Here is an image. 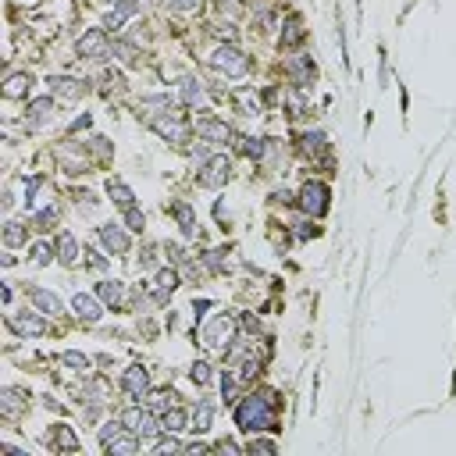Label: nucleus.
Returning <instances> with one entry per match:
<instances>
[{
    "label": "nucleus",
    "instance_id": "nucleus-34",
    "mask_svg": "<svg viewBox=\"0 0 456 456\" xmlns=\"http://www.w3.org/2000/svg\"><path fill=\"white\" fill-rule=\"evenodd\" d=\"M161 428L164 431H189V417L178 406H171L168 413H161Z\"/></svg>",
    "mask_w": 456,
    "mask_h": 456
},
{
    "label": "nucleus",
    "instance_id": "nucleus-33",
    "mask_svg": "<svg viewBox=\"0 0 456 456\" xmlns=\"http://www.w3.org/2000/svg\"><path fill=\"white\" fill-rule=\"evenodd\" d=\"M111 54H114L118 61H125V65H132V68H136V65H143V54H139V50H136V47L129 43V40H114V47H111Z\"/></svg>",
    "mask_w": 456,
    "mask_h": 456
},
{
    "label": "nucleus",
    "instance_id": "nucleus-21",
    "mask_svg": "<svg viewBox=\"0 0 456 456\" xmlns=\"http://www.w3.org/2000/svg\"><path fill=\"white\" fill-rule=\"evenodd\" d=\"M54 250H58V261H61L65 268H75V264H79V243H75L72 232H61L58 243H54Z\"/></svg>",
    "mask_w": 456,
    "mask_h": 456
},
{
    "label": "nucleus",
    "instance_id": "nucleus-7",
    "mask_svg": "<svg viewBox=\"0 0 456 456\" xmlns=\"http://www.w3.org/2000/svg\"><path fill=\"white\" fill-rule=\"evenodd\" d=\"M118 417H121L125 431H136L139 438H153V435H161V431H164V428H161V420H157L153 413L139 410V406H129V410H121Z\"/></svg>",
    "mask_w": 456,
    "mask_h": 456
},
{
    "label": "nucleus",
    "instance_id": "nucleus-28",
    "mask_svg": "<svg viewBox=\"0 0 456 456\" xmlns=\"http://www.w3.org/2000/svg\"><path fill=\"white\" fill-rule=\"evenodd\" d=\"M303 36H307V29H303V18H300V15H289V18H286V29H282V47L289 50V47L303 43Z\"/></svg>",
    "mask_w": 456,
    "mask_h": 456
},
{
    "label": "nucleus",
    "instance_id": "nucleus-9",
    "mask_svg": "<svg viewBox=\"0 0 456 456\" xmlns=\"http://www.w3.org/2000/svg\"><path fill=\"white\" fill-rule=\"evenodd\" d=\"M8 328H11L15 335H22V339H40V335H47V321H43L40 314H33V310H15V314H8Z\"/></svg>",
    "mask_w": 456,
    "mask_h": 456
},
{
    "label": "nucleus",
    "instance_id": "nucleus-47",
    "mask_svg": "<svg viewBox=\"0 0 456 456\" xmlns=\"http://www.w3.org/2000/svg\"><path fill=\"white\" fill-rule=\"evenodd\" d=\"M40 185H43V175H33V182L26 185V207H29V210L36 207V192H40Z\"/></svg>",
    "mask_w": 456,
    "mask_h": 456
},
{
    "label": "nucleus",
    "instance_id": "nucleus-12",
    "mask_svg": "<svg viewBox=\"0 0 456 456\" xmlns=\"http://www.w3.org/2000/svg\"><path fill=\"white\" fill-rule=\"evenodd\" d=\"M286 75H289V82H293L296 89H303V86H310V82L317 79V68H314V61H310L307 54H296V58L286 61Z\"/></svg>",
    "mask_w": 456,
    "mask_h": 456
},
{
    "label": "nucleus",
    "instance_id": "nucleus-49",
    "mask_svg": "<svg viewBox=\"0 0 456 456\" xmlns=\"http://www.w3.org/2000/svg\"><path fill=\"white\" fill-rule=\"evenodd\" d=\"M86 257H89V264H93V268H107V257H100L97 250H86Z\"/></svg>",
    "mask_w": 456,
    "mask_h": 456
},
{
    "label": "nucleus",
    "instance_id": "nucleus-46",
    "mask_svg": "<svg viewBox=\"0 0 456 456\" xmlns=\"http://www.w3.org/2000/svg\"><path fill=\"white\" fill-rule=\"evenodd\" d=\"M246 452H278V445L271 442V438H254V442H246Z\"/></svg>",
    "mask_w": 456,
    "mask_h": 456
},
{
    "label": "nucleus",
    "instance_id": "nucleus-29",
    "mask_svg": "<svg viewBox=\"0 0 456 456\" xmlns=\"http://www.w3.org/2000/svg\"><path fill=\"white\" fill-rule=\"evenodd\" d=\"M97 296H100L107 307L118 310V307L125 303V282H100V286H97Z\"/></svg>",
    "mask_w": 456,
    "mask_h": 456
},
{
    "label": "nucleus",
    "instance_id": "nucleus-48",
    "mask_svg": "<svg viewBox=\"0 0 456 456\" xmlns=\"http://www.w3.org/2000/svg\"><path fill=\"white\" fill-rule=\"evenodd\" d=\"M89 125H93V114H82V118H75V121H72V129H68V132H82V129H89Z\"/></svg>",
    "mask_w": 456,
    "mask_h": 456
},
{
    "label": "nucleus",
    "instance_id": "nucleus-41",
    "mask_svg": "<svg viewBox=\"0 0 456 456\" xmlns=\"http://www.w3.org/2000/svg\"><path fill=\"white\" fill-rule=\"evenodd\" d=\"M125 224H129V232H143V228H146V214L139 207H129L125 210Z\"/></svg>",
    "mask_w": 456,
    "mask_h": 456
},
{
    "label": "nucleus",
    "instance_id": "nucleus-15",
    "mask_svg": "<svg viewBox=\"0 0 456 456\" xmlns=\"http://www.w3.org/2000/svg\"><path fill=\"white\" fill-rule=\"evenodd\" d=\"M26 406H29V399H26V392L18 385H4V389H0V413H4L8 420H15Z\"/></svg>",
    "mask_w": 456,
    "mask_h": 456
},
{
    "label": "nucleus",
    "instance_id": "nucleus-13",
    "mask_svg": "<svg viewBox=\"0 0 456 456\" xmlns=\"http://www.w3.org/2000/svg\"><path fill=\"white\" fill-rule=\"evenodd\" d=\"M54 114H58L54 97H36V100H29V107H26V125H29V129H43L47 121H54Z\"/></svg>",
    "mask_w": 456,
    "mask_h": 456
},
{
    "label": "nucleus",
    "instance_id": "nucleus-8",
    "mask_svg": "<svg viewBox=\"0 0 456 456\" xmlns=\"http://www.w3.org/2000/svg\"><path fill=\"white\" fill-rule=\"evenodd\" d=\"M153 125V132L161 136V139H168V143H175V146H185V139H189V121L182 118V114H161V118H153L150 121Z\"/></svg>",
    "mask_w": 456,
    "mask_h": 456
},
{
    "label": "nucleus",
    "instance_id": "nucleus-37",
    "mask_svg": "<svg viewBox=\"0 0 456 456\" xmlns=\"http://www.w3.org/2000/svg\"><path fill=\"white\" fill-rule=\"evenodd\" d=\"M61 364H65V367H75V371H89V367H93V360H89L86 353H75V349H65V353H61Z\"/></svg>",
    "mask_w": 456,
    "mask_h": 456
},
{
    "label": "nucleus",
    "instance_id": "nucleus-43",
    "mask_svg": "<svg viewBox=\"0 0 456 456\" xmlns=\"http://www.w3.org/2000/svg\"><path fill=\"white\" fill-rule=\"evenodd\" d=\"M125 431V424H121V417H114V420H107L104 428H100V445H107L111 438H118Z\"/></svg>",
    "mask_w": 456,
    "mask_h": 456
},
{
    "label": "nucleus",
    "instance_id": "nucleus-51",
    "mask_svg": "<svg viewBox=\"0 0 456 456\" xmlns=\"http://www.w3.org/2000/svg\"><path fill=\"white\" fill-rule=\"evenodd\" d=\"M26 4H36V0H26Z\"/></svg>",
    "mask_w": 456,
    "mask_h": 456
},
{
    "label": "nucleus",
    "instance_id": "nucleus-30",
    "mask_svg": "<svg viewBox=\"0 0 456 456\" xmlns=\"http://www.w3.org/2000/svg\"><path fill=\"white\" fill-rule=\"evenodd\" d=\"M111 456H132V452H139V435L132 431V435H118V438H111L107 445H104Z\"/></svg>",
    "mask_w": 456,
    "mask_h": 456
},
{
    "label": "nucleus",
    "instance_id": "nucleus-17",
    "mask_svg": "<svg viewBox=\"0 0 456 456\" xmlns=\"http://www.w3.org/2000/svg\"><path fill=\"white\" fill-rule=\"evenodd\" d=\"M26 296L43 310V314H50V317H58V314H65V303H61V296L58 293H50V289H40V286H29L26 289Z\"/></svg>",
    "mask_w": 456,
    "mask_h": 456
},
{
    "label": "nucleus",
    "instance_id": "nucleus-38",
    "mask_svg": "<svg viewBox=\"0 0 456 456\" xmlns=\"http://www.w3.org/2000/svg\"><path fill=\"white\" fill-rule=\"evenodd\" d=\"M189 378H192L200 389H207V385H210V378H214V374H210V364H207V360H196V364L189 367Z\"/></svg>",
    "mask_w": 456,
    "mask_h": 456
},
{
    "label": "nucleus",
    "instance_id": "nucleus-44",
    "mask_svg": "<svg viewBox=\"0 0 456 456\" xmlns=\"http://www.w3.org/2000/svg\"><path fill=\"white\" fill-rule=\"evenodd\" d=\"M203 264L214 271V275H228V264H224V257L217 254V250H210V254H203Z\"/></svg>",
    "mask_w": 456,
    "mask_h": 456
},
{
    "label": "nucleus",
    "instance_id": "nucleus-39",
    "mask_svg": "<svg viewBox=\"0 0 456 456\" xmlns=\"http://www.w3.org/2000/svg\"><path fill=\"white\" fill-rule=\"evenodd\" d=\"M236 389H239V374H221V399L224 403H236Z\"/></svg>",
    "mask_w": 456,
    "mask_h": 456
},
{
    "label": "nucleus",
    "instance_id": "nucleus-32",
    "mask_svg": "<svg viewBox=\"0 0 456 456\" xmlns=\"http://www.w3.org/2000/svg\"><path fill=\"white\" fill-rule=\"evenodd\" d=\"M171 406H178V392H175V389H157V392H150V410L168 413Z\"/></svg>",
    "mask_w": 456,
    "mask_h": 456
},
{
    "label": "nucleus",
    "instance_id": "nucleus-1",
    "mask_svg": "<svg viewBox=\"0 0 456 456\" xmlns=\"http://www.w3.org/2000/svg\"><path fill=\"white\" fill-rule=\"evenodd\" d=\"M278 424V396L271 389L250 392L236 406V428L239 431H275Z\"/></svg>",
    "mask_w": 456,
    "mask_h": 456
},
{
    "label": "nucleus",
    "instance_id": "nucleus-10",
    "mask_svg": "<svg viewBox=\"0 0 456 456\" xmlns=\"http://www.w3.org/2000/svg\"><path fill=\"white\" fill-rule=\"evenodd\" d=\"M196 132H200L203 143H217V146H228V143H232V129H228V121H221V118H214V114H207V111H203V118L196 121Z\"/></svg>",
    "mask_w": 456,
    "mask_h": 456
},
{
    "label": "nucleus",
    "instance_id": "nucleus-4",
    "mask_svg": "<svg viewBox=\"0 0 456 456\" xmlns=\"http://www.w3.org/2000/svg\"><path fill=\"white\" fill-rule=\"evenodd\" d=\"M75 54L82 58V61H107L111 58V43H107V33L104 29H86L82 36H79V43H75Z\"/></svg>",
    "mask_w": 456,
    "mask_h": 456
},
{
    "label": "nucleus",
    "instance_id": "nucleus-5",
    "mask_svg": "<svg viewBox=\"0 0 456 456\" xmlns=\"http://www.w3.org/2000/svg\"><path fill=\"white\" fill-rule=\"evenodd\" d=\"M232 339H236V317H232V314H217V317L203 328V342H207L210 349H224V353H228Z\"/></svg>",
    "mask_w": 456,
    "mask_h": 456
},
{
    "label": "nucleus",
    "instance_id": "nucleus-25",
    "mask_svg": "<svg viewBox=\"0 0 456 456\" xmlns=\"http://www.w3.org/2000/svg\"><path fill=\"white\" fill-rule=\"evenodd\" d=\"M210 420H214V406H210L207 399H200V403H196V410H192L189 431H192V435H207V431H210Z\"/></svg>",
    "mask_w": 456,
    "mask_h": 456
},
{
    "label": "nucleus",
    "instance_id": "nucleus-36",
    "mask_svg": "<svg viewBox=\"0 0 456 456\" xmlns=\"http://www.w3.org/2000/svg\"><path fill=\"white\" fill-rule=\"evenodd\" d=\"M54 217H58V203H47L43 210H36V214H33V224L40 228V232H50Z\"/></svg>",
    "mask_w": 456,
    "mask_h": 456
},
{
    "label": "nucleus",
    "instance_id": "nucleus-45",
    "mask_svg": "<svg viewBox=\"0 0 456 456\" xmlns=\"http://www.w3.org/2000/svg\"><path fill=\"white\" fill-rule=\"evenodd\" d=\"M168 8L175 15H192V11H200V0H168Z\"/></svg>",
    "mask_w": 456,
    "mask_h": 456
},
{
    "label": "nucleus",
    "instance_id": "nucleus-3",
    "mask_svg": "<svg viewBox=\"0 0 456 456\" xmlns=\"http://www.w3.org/2000/svg\"><path fill=\"white\" fill-rule=\"evenodd\" d=\"M328 200H332V192H328L325 182H307L300 189V196H296V203H300V210L307 217H325L328 214Z\"/></svg>",
    "mask_w": 456,
    "mask_h": 456
},
{
    "label": "nucleus",
    "instance_id": "nucleus-35",
    "mask_svg": "<svg viewBox=\"0 0 456 456\" xmlns=\"http://www.w3.org/2000/svg\"><path fill=\"white\" fill-rule=\"evenodd\" d=\"M26 239H29V232H26V224H22V221H8V224H4V243H8L11 250H15V246H22Z\"/></svg>",
    "mask_w": 456,
    "mask_h": 456
},
{
    "label": "nucleus",
    "instance_id": "nucleus-19",
    "mask_svg": "<svg viewBox=\"0 0 456 456\" xmlns=\"http://www.w3.org/2000/svg\"><path fill=\"white\" fill-rule=\"evenodd\" d=\"M171 111V93H153V97H143L139 100V118L146 114L150 121L153 118H161V114H168Z\"/></svg>",
    "mask_w": 456,
    "mask_h": 456
},
{
    "label": "nucleus",
    "instance_id": "nucleus-27",
    "mask_svg": "<svg viewBox=\"0 0 456 456\" xmlns=\"http://www.w3.org/2000/svg\"><path fill=\"white\" fill-rule=\"evenodd\" d=\"M47 442H50V445H58V449H68V452H75V449H79V438L72 435V428H68V424H54V428L47 431Z\"/></svg>",
    "mask_w": 456,
    "mask_h": 456
},
{
    "label": "nucleus",
    "instance_id": "nucleus-18",
    "mask_svg": "<svg viewBox=\"0 0 456 456\" xmlns=\"http://www.w3.org/2000/svg\"><path fill=\"white\" fill-rule=\"evenodd\" d=\"M72 307H75V314H79L86 325H97L100 314H104V307H100L97 296H89V293H75V296H72Z\"/></svg>",
    "mask_w": 456,
    "mask_h": 456
},
{
    "label": "nucleus",
    "instance_id": "nucleus-6",
    "mask_svg": "<svg viewBox=\"0 0 456 456\" xmlns=\"http://www.w3.org/2000/svg\"><path fill=\"white\" fill-rule=\"evenodd\" d=\"M228 178H232V161L228 157H207L203 161V171L196 175V182L203 185V189H221V185H228Z\"/></svg>",
    "mask_w": 456,
    "mask_h": 456
},
{
    "label": "nucleus",
    "instance_id": "nucleus-14",
    "mask_svg": "<svg viewBox=\"0 0 456 456\" xmlns=\"http://www.w3.org/2000/svg\"><path fill=\"white\" fill-rule=\"evenodd\" d=\"M50 89H54V97H61V100H79V97L89 93V82L72 79V75H50Z\"/></svg>",
    "mask_w": 456,
    "mask_h": 456
},
{
    "label": "nucleus",
    "instance_id": "nucleus-22",
    "mask_svg": "<svg viewBox=\"0 0 456 456\" xmlns=\"http://www.w3.org/2000/svg\"><path fill=\"white\" fill-rule=\"evenodd\" d=\"M139 11V0H118V8L111 15H104V29H121L125 18H132Z\"/></svg>",
    "mask_w": 456,
    "mask_h": 456
},
{
    "label": "nucleus",
    "instance_id": "nucleus-2",
    "mask_svg": "<svg viewBox=\"0 0 456 456\" xmlns=\"http://www.w3.org/2000/svg\"><path fill=\"white\" fill-rule=\"evenodd\" d=\"M210 68H214L217 75H224V79H243V75L250 72V58H246L239 47H232V43H221V47L210 54Z\"/></svg>",
    "mask_w": 456,
    "mask_h": 456
},
{
    "label": "nucleus",
    "instance_id": "nucleus-40",
    "mask_svg": "<svg viewBox=\"0 0 456 456\" xmlns=\"http://www.w3.org/2000/svg\"><path fill=\"white\" fill-rule=\"evenodd\" d=\"M153 452H185V445L175 438V431H168L164 438H157V442H153Z\"/></svg>",
    "mask_w": 456,
    "mask_h": 456
},
{
    "label": "nucleus",
    "instance_id": "nucleus-23",
    "mask_svg": "<svg viewBox=\"0 0 456 456\" xmlns=\"http://www.w3.org/2000/svg\"><path fill=\"white\" fill-rule=\"evenodd\" d=\"M171 214L178 217L182 236H185V239H192V236H196V214H192V207H189L185 200H175V203H171Z\"/></svg>",
    "mask_w": 456,
    "mask_h": 456
},
{
    "label": "nucleus",
    "instance_id": "nucleus-24",
    "mask_svg": "<svg viewBox=\"0 0 456 456\" xmlns=\"http://www.w3.org/2000/svg\"><path fill=\"white\" fill-rule=\"evenodd\" d=\"M29 86H33V75L29 72H15L4 82V97L8 100H22V97H29Z\"/></svg>",
    "mask_w": 456,
    "mask_h": 456
},
{
    "label": "nucleus",
    "instance_id": "nucleus-42",
    "mask_svg": "<svg viewBox=\"0 0 456 456\" xmlns=\"http://www.w3.org/2000/svg\"><path fill=\"white\" fill-rule=\"evenodd\" d=\"M54 254H58L54 246H47V243H36V246H33V264H36V268H47Z\"/></svg>",
    "mask_w": 456,
    "mask_h": 456
},
{
    "label": "nucleus",
    "instance_id": "nucleus-11",
    "mask_svg": "<svg viewBox=\"0 0 456 456\" xmlns=\"http://www.w3.org/2000/svg\"><path fill=\"white\" fill-rule=\"evenodd\" d=\"M100 243H104V250H107L111 257H125V254L132 250V239H129V232H125L121 224H114V221L100 224Z\"/></svg>",
    "mask_w": 456,
    "mask_h": 456
},
{
    "label": "nucleus",
    "instance_id": "nucleus-16",
    "mask_svg": "<svg viewBox=\"0 0 456 456\" xmlns=\"http://www.w3.org/2000/svg\"><path fill=\"white\" fill-rule=\"evenodd\" d=\"M121 389H125L132 399H143V396L150 392V371H146V367H139V364H136V367H129V371L121 374Z\"/></svg>",
    "mask_w": 456,
    "mask_h": 456
},
{
    "label": "nucleus",
    "instance_id": "nucleus-50",
    "mask_svg": "<svg viewBox=\"0 0 456 456\" xmlns=\"http://www.w3.org/2000/svg\"><path fill=\"white\" fill-rule=\"evenodd\" d=\"M192 310H196V321H200V317H203V310H210V300H196V303H192Z\"/></svg>",
    "mask_w": 456,
    "mask_h": 456
},
{
    "label": "nucleus",
    "instance_id": "nucleus-20",
    "mask_svg": "<svg viewBox=\"0 0 456 456\" xmlns=\"http://www.w3.org/2000/svg\"><path fill=\"white\" fill-rule=\"evenodd\" d=\"M107 196H111V203H114L121 214H125L129 207H136V192H132L121 178H111V182H107Z\"/></svg>",
    "mask_w": 456,
    "mask_h": 456
},
{
    "label": "nucleus",
    "instance_id": "nucleus-26",
    "mask_svg": "<svg viewBox=\"0 0 456 456\" xmlns=\"http://www.w3.org/2000/svg\"><path fill=\"white\" fill-rule=\"evenodd\" d=\"M203 97H207V93H203V82H196V79H189V75L178 82V100H182V104L200 107V104H203Z\"/></svg>",
    "mask_w": 456,
    "mask_h": 456
},
{
    "label": "nucleus",
    "instance_id": "nucleus-31",
    "mask_svg": "<svg viewBox=\"0 0 456 456\" xmlns=\"http://www.w3.org/2000/svg\"><path fill=\"white\" fill-rule=\"evenodd\" d=\"M325 146H328V139H325V132H321V129H314V132H303V136H300V150H303L307 157H321V153H325Z\"/></svg>",
    "mask_w": 456,
    "mask_h": 456
}]
</instances>
